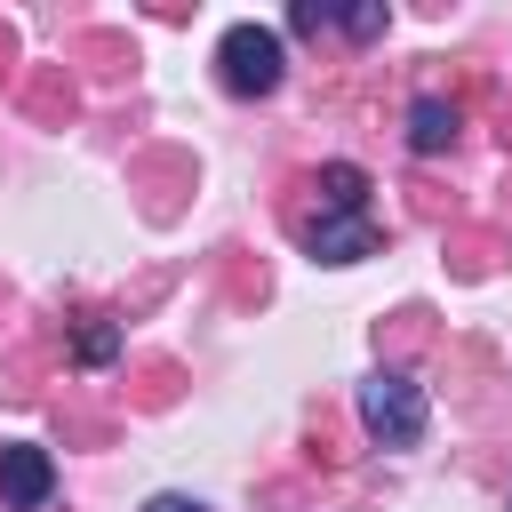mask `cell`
Returning <instances> with one entry per match:
<instances>
[{
    "label": "cell",
    "instance_id": "obj_7",
    "mask_svg": "<svg viewBox=\"0 0 512 512\" xmlns=\"http://www.w3.org/2000/svg\"><path fill=\"white\" fill-rule=\"evenodd\" d=\"M328 24H344L352 40H376V32L392 24V8H376V0H368V8H344V16H328Z\"/></svg>",
    "mask_w": 512,
    "mask_h": 512
},
{
    "label": "cell",
    "instance_id": "obj_6",
    "mask_svg": "<svg viewBox=\"0 0 512 512\" xmlns=\"http://www.w3.org/2000/svg\"><path fill=\"white\" fill-rule=\"evenodd\" d=\"M320 208H368V176L352 160H328L320 168Z\"/></svg>",
    "mask_w": 512,
    "mask_h": 512
},
{
    "label": "cell",
    "instance_id": "obj_3",
    "mask_svg": "<svg viewBox=\"0 0 512 512\" xmlns=\"http://www.w3.org/2000/svg\"><path fill=\"white\" fill-rule=\"evenodd\" d=\"M304 248H312V264H360V256H376V216L368 208H320L304 224Z\"/></svg>",
    "mask_w": 512,
    "mask_h": 512
},
{
    "label": "cell",
    "instance_id": "obj_1",
    "mask_svg": "<svg viewBox=\"0 0 512 512\" xmlns=\"http://www.w3.org/2000/svg\"><path fill=\"white\" fill-rule=\"evenodd\" d=\"M352 408H360V432H368L376 448H416V440H424V424H432V408H424V384H408L400 368H376V376H360Z\"/></svg>",
    "mask_w": 512,
    "mask_h": 512
},
{
    "label": "cell",
    "instance_id": "obj_4",
    "mask_svg": "<svg viewBox=\"0 0 512 512\" xmlns=\"http://www.w3.org/2000/svg\"><path fill=\"white\" fill-rule=\"evenodd\" d=\"M48 496H56V456L32 448V440H8L0 448V504L8 512H40Z\"/></svg>",
    "mask_w": 512,
    "mask_h": 512
},
{
    "label": "cell",
    "instance_id": "obj_5",
    "mask_svg": "<svg viewBox=\"0 0 512 512\" xmlns=\"http://www.w3.org/2000/svg\"><path fill=\"white\" fill-rule=\"evenodd\" d=\"M456 144V104L448 96H416L408 104V152H448Z\"/></svg>",
    "mask_w": 512,
    "mask_h": 512
},
{
    "label": "cell",
    "instance_id": "obj_9",
    "mask_svg": "<svg viewBox=\"0 0 512 512\" xmlns=\"http://www.w3.org/2000/svg\"><path fill=\"white\" fill-rule=\"evenodd\" d=\"M112 344H120L112 328H88V336H80V360H112Z\"/></svg>",
    "mask_w": 512,
    "mask_h": 512
},
{
    "label": "cell",
    "instance_id": "obj_2",
    "mask_svg": "<svg viewBox=\"0 0 512 512\" xmlns=\"http://www.w3.org/2000/svg\"><path fill=\"white\" fill-rule=\"evenodd\" d=\"M216 80H224L232 96H272V88L288 80V40H280L272 24H256V16L224 24V40H216Z\"/></svg>",
    "mask_w": 512,
    "mask_h": 512
},
{
    "label": "cell",
    "instance_id": "obj_8",
    "mask_svg": "<svg viewBox=\"0 0 512 512\" xmlns=\"http://www.w3.org/2000/svg\"><path fill=\"white\" fill-rule=\"evenodd\" d=\"M136 512H208V504H200V496H176V488H160V496H144Z\"/></svg>",
    "mask_w": 512,
    "mask_h": 512
}]
</instances>
